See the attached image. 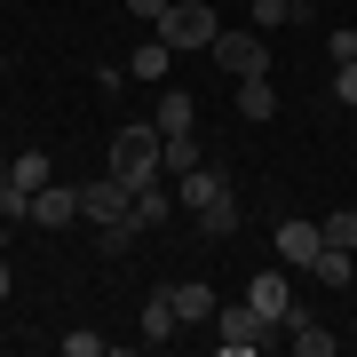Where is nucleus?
I'll list each match as a JSON object with an SVG mask.
<instances>
[{
    "instance_id": "nucleus-1",
    "label": "nucleus",
    "mask_w": 357,
    "mask_h": 357,
    "mask_svg": "<svg viewBox=\"0 0 357 357\" xmlns=\"http://www.w3.org/2000/svg\"><path fill=\"white\" fill-rule=\"evenodd\" d=\"M215 32H222V16L206 8V0H167V16H159V40H167L175 56H206Z\"/></svg>"
},
{
    "instance_id": "nucleus-2",
    "label": "nucleus",
    "mask_w": 357,
    "mask_h": 357,
    "mask_svg": "<svg viewBox=\"0 0 357 357\" xmlns=\"http://www.w3.org/2000/svg\"><path fill=\"white\" fill-rule=\"evenodd\" d=\"M206 56H215V72H222V79H262V72H270V40H262L255 24H222Z\"/></svg>"
},
{
    "instance_id": "nucleus-3",
    "label": "nucleus",
    "mask_w": 357,
    "mask_h": 357,
    "mask_svg": "<svg viewBox=\"0 0 357 357\" xmlns=\"http://www.w3.org/2000/svg\"><path fill=\"white\" fill-rule=\"evenodd\" d=\"M103 167H112L128 191H143V183L159 175V128H119V135H112V151H103Z\"/></svg>"
},
{
    "instance_id": "nucleus-4",
    "label": "nucleus",
    "mask_w": 357,
    "mask_h": 357,
    "mask_svg": "<svg viewBox=\"0 0 357 357\" xmlns=\"http://www.w3.org/2000/svg\"><path fill=\"white\" fill-rule=\"evenodd\" d=\"M128 215H135V191L112 175V167H103L96 183H79V222H96V230H103V222H128Z\"/></svg>"
},
{
    "instance_id": "nucleus-5",
    "label": "nucleus",
    "mask_w": 357,
    "mask_h": 357,
    "mask_svg": "<svg viewBox=\"0 0 357 357\" xmlns=\"http://www.w3.org/2000/svg\"><path fill=\"white\" fill-rule=\"evenodd\" d=\"M215 333H222V349H230V357H255L278 326H270L255 302H230V310H215Z\"/></svg>"
},
{
    "instance_id": "nucleus-6",
    "label": "nucleus",
    "mask_w": 357,
    "mask_h": 357,
    "mask_svg": "<svg viewBox=\"0 0 357 357\" xmlns=\"http://www.w3.org/2000/svg\"><path fill=\"white\" fill-rule=\"evenodd\" d=\"M24 222H32V230H64V222H79V191H72V183H40Z\"/></svg>"
},
{
    "instance_id": "nucleus-7",
    "label": "nucleus",
    "mask_w": 357,
    "mask_h": 357,
    "mask_svg": "<svg viewBox=\"0 0 357 357\" xmlns=\"http://www.w3.org/2000/svg\"><path fill=\"white\" fill-rule=\"evenodd\" d=\"M318 246H326V230L310 222V215H286V222H278V255H286L294 270H310V262H318Z\"/></svg>"
},
{
    "instance_id": "nucleus-8",
    "label": "nucleus",
    "mask_w": 357,
    "mask_h": 357,
    "mask_svg": "<svg viewBox=\"0 0 357 357\" xmlns=\"http://www.w3.org/2000/svg\"><path fill=\"white\" fill-rule=\"evenodd\" d=\"M246 302H255L270 326H286V318H294V286H286V270H262V278L246 286Z\"/></svg>"
},
{
    "instance_id": "nucleus-9",
    "label": "nucleus",
    "mask_w": 357,
    "mask_h": 357,
    "mask_svg": "<svg viewBox=\"0 0 357 357\" xmlns=\"http://www.w3.org/2000/svg\"><path fill=\"white\" fill-rule=\"evenodd\" d=\"M278 333H286V342L302 349V357H333V349H342V333H333V326H318L310 310H294V318H286Z\"/></svg>"
},
{
    "instance_id": "nucleus-10",
    "label": "nucleus",
    "mask_w": 357,
    "mask_h": 357,
    "mask_svg": "<svg viewBox=\"0 0 357 357\" xmlns=\"http://www.w3.org/2000/svg\"><path fill=\"white\" fill-rule=\"evenodd\" d=\"M159 135H191L199 128V103H191V88H159V119H151Z\"/></svg>"
},
{
    "instance_id": "nucleus-11",
    "label": "nucleus",
    "mask_w": 357,
    "mask_h": 357,
    "mask_svg": "<svg viewBox=\"0 0 357 357\" xmlns=\"http://www.w3.org/2000/svg\"><path fill=\"white\" fill-rule=\"evenodd\" d=\"M215 310H222V302H215L206 278H183V286H175V318H183V326H215Z\"/></svg>"
},
{
    "instance_id": "nucleus-12",
    "label": "nucleus",
    "mask_w": 357,
    "mask_h": 357,
    "mask_svg": "<svg viewBox=\"0 0 357 357\" xmlns=\"http://www.w3.org/2000/svg\"><path fill=\"white\" fill-rule=\"evenodd\" d=\"M222 191H230V183H222V175H215V167H206V159L191 167V175H175V199L191 206V215H199V206H215Z\"/></svg>"
},
{
    "instance_id": "nucleus-13",
    "label": "nucleus",
    "mask_w": 357,
    "mask_h": 357,
    "mask_svg": "<svg viewBox=\"0 0 357 357\" xmlns=\"http://www.w3.org/2000/svg\"><path fill=\"white\" fill-rule=\"evenodd\" d=\"M183 333V318H175V294H151V302H143V342L151 349H167Z\"/></svg>"
},
{
    "instance_id": "nucleus-14",
    "label": "nucleus",
    "mask_w": 357,
    "mask_h": 357,
    "mask_svg": "<svg viewBox=\"0 0 357 357\" xmlns=\"http://www.w3.org/2000/svg\"><path fill=\"white\" fill-rule=\"evenodd\" d=\"M167 72H175V48H167V40L151 32V40H143V48L128 56V79H159V88H167Z\"/></svg>"
},
{
    "instance_id": "nucleus-15",
    "label": "nucleus",
    "mask_w": 357,
    "mask_h": 357,
    "mask_svg": "<svg viewBox=\"0 0 357 357\" xmlns=\"http://www.w3.org/2000/svg\"><path fill=\"white\" fill-rule=\"evenodd\" d=\"M310 278H318V286H357V246H318Z\"/></svg>"
},
{
    "instance_id": "nucleus-16",
    "label": "nucleus",
    "mask_w": 357,
    "mask_h": 357,
    "mask_svg": "<svg viewBox=\"0 0 357 357\" xmlns=\"http://www.w3.org/2000/svg\"><path fill=\"white\" fill-rule=\"evenodd\" d=\"M238 119H255V128L278 119V88H270V72H262V79H238Z\"/></svg>"
},
{
    "instance_id": "nucleus-17",
    "label": "nucleus",
    "mask_w": 357,
    "mask_h": 357,
    "mask_svg": "<svg viewBox=\"0 0 357 357\" xmlns=\"http://www.w3.org/2000/svg\"><path fill=\"white\" fill-rule=\"evenodd\" d=\"M167 206H183V199H175V191H167V183L151 175V183L135 191V230H159V222H167Z\"/></svg>"
},
{
    "instance_id": "nucleus-18",
    "label": "nucleus",
    "mask_w": 357,
    "mask_h": 357,
    "mask_svg": "<svg viewBox=\"0 0 357 357\" xmlns=\"http://www.w3.org/2000/svg\"><path fill=\"white\" fill-rule=\"evenodd\" d=\"M199 167V135H159V175H191Z\"/></svg>"
},
{
    "instance_id": "nucleus-19",
    "label": "nucleus",
    "mask_w": 357,
    "mask_h": 357,
    "mask_svg": "<svg viewBox=\"0 0 357 357\" xmlns=\"http://www.w3.org/2000/svg\"><path fill=\"white\" fill-rule=\"evenodd\" d=\"M199 230H206V238H230V230H238V199H215V206H199Z\"/></svg>"
},
{
    "instance_id": "nucleus-20",
    "label": "nucleus",
    "mask_w": 357,
    "mask_h": 357,
    "mask_svg": "<svg viewBox=\"0 0 357 357\" xmlns=\"http://www.w3.org/2000/svg\"><path fill=\"white\" fill-rule=\"evenodd\" d=\"M326 246H357V206H333V215H318Z\"/></svg>"
},
{
    "instance_id": "nucleus-21",
    "label": "nucleus",
    "mask_w": 357,
    "mask_h": 357,
    "mask_svg": "<svg viewBox=\"0 0 357 357\" xmlns=\"http://www.w3.org/2000/svg\"><path fill=\"white\" fill-rule=\"evenodd\" d=\"M8 183H16V191H24V199H32V191H40V183H48V159H40V151H24V159H16V167H8Z\"/></svg>"
},
{
    "instance_id": "nucleus-22",
    "label": "nucleus",
    "mask_w": 357,
    "mask_h": 357,
    "mask_svg": "<svg viewBox=\"0 0 357 357\" xmlns=\"http://www.w3.org/2000/svg\"><path fill=\"white\" fill-rule=\"evenodd\" d=\"M333 103H349V112H357V56H349V64H333Z\"/></svg>"
},
{
    "instance_id": "nucleus-23",
    "label": "nucleus",
    "mask_w": 357,
    "mask_h": 357,
    "mask_svg": "<svg viewBox=\"0 0 357 357\" xmlns=\"http://www.w3.org/2000/svg\"><path fill=\"white\" fill-rule=\"evenodd\" d=\"M64 357H103V333H96V326H79V333H64Z\"/></svg>"
},
{
    "instance_id": "nucleus-24",
    "label": "nucleus",
    "mask_w": 357,
    "mask_h": 357,
    "mask_svg": "<svg viewBox=\"0 0 357 357\" xmlns=\"http://www.w3.org/2000/svg\"><path fill=\"white\" fill-rule=\"evenodd\" d=\"M326 48H333V64H349V56H357V24H333Z\"/></svg>"
},
{
    "instance_id": "nucleus-25",
    "label": "nucleus",
    "mask_w": 357,
    "mask_h": 357,
    "mask_svg": "<svg viewBox=\"0 0 357 357\" xmlns=\"http://www.w3.org/2000/svg\"><path fill=\"white\" fill-rule=\"evenodd\" d=\"M128 16H143V24L159 32V16H167V0H128Z\"/></svg>"
},
{
    "instance_id": "nucleus-26",
    "label": "nucleus",
    "mask_w": 357,
    "mask_h": 357,
    "mask_svg": "<svg viewBox=\"0 0 357 357\" xmlns=\"http://www.w3.org/2000/svg\"><path fill=\"white\" fill-rule=\"evenodd\" d=\"M8 286H16V278H8V255H0V302H8Z\"/></svg>"
},
{
    "instance_id": "nucleus-27",
    "label": "nucleus",
    "mask_w": 357,
    "mask_h": 357,
    "mask_svg": "<svg viewBox=\"0 0 357 357\" xmlns=\"http://www.w3.org/2000/svg\"><path fill=\"white\" fill-rule=\"evenodd\" d=\"M8 230H16V222H8V215H0V255H8Z\"/></svg>"
},
{
    "instance_id": "nucleus-28",
    "label": "nucleus",
    "mask_w": 357,
    "mask_h": 357,
    "mask_svg": "<svg viewBox=\"0 0 357 357\" xmlns=\"http://www.w3.org/2000/svg\"><path fill=\"white\" fill-rule=\"evenodd\" d=\"M8 167H16V159H0V191H8Z\"/></svg>"
},
{
    "instance_id": "nucleus-29",
    "label": "nucleus",
    "mask_w": 357,
    "mask_h": 357,
    "mask_svg": "<svg viewBox=\"0 0 357 357\" xmlns=\"http://www.w3.org/2000/svg\"><path fill=\"white\" fill-rule=\"evenodd\" d=\"M0 72H8V56H0Z\"/></svg>"
},
{
    "instance_id": "nucleus-30",
    "label": "nucleus",
    "mask_w": 357,
    "mask_h": 357,
    "mask_svg": "<svg viewBox=\"0 0 357 357\" xmlns=\"http://www.w3.org/2000/svg\"><path fill=\"white\" fill-rule=\"evenodd\" d=\"M238 8H255V0H238Z\"/></svg>"
}]
</instances>
